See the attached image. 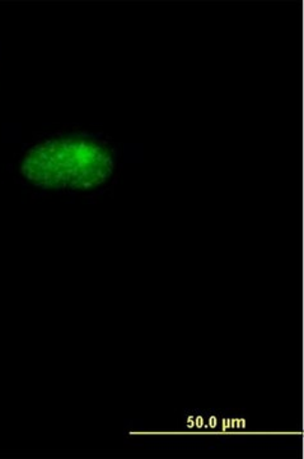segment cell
Masks as SVG:
<instances>
[{
    "label": "cell",
    "instance_id": "obj_1",
    "mask_svg": "<svg viewBox=\"0 0 304 459\" xmlns=\"http://www.w3.org/2000/svg\"><path fill=\"white\" fill-rule=\"evenodd\" d=\"M114 157L105 144L80 138L46 141L31 148L21 165L27 180L44 189L84 190L113 174Z\"/></svg>",
    "mask_w": 304,
    "mask_h": 459
}]
</instances>
